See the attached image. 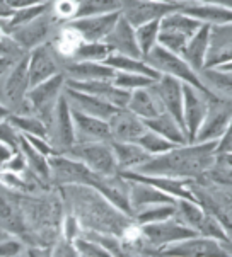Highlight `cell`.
<instances>
[{
    "mask_svg": "<svg viewBox=\"0 0 232 257\" xmlns=\"http://www.w3.org/2000/svg\"><path fill=\"white\" fill-rule=\"evenodd\" d=\"M215 145L217 142H188L176 145L164 154L152 155L133 171L178 179H200L215 164Z\"/></svg>",
    "mask_w": 232,
    "mask_h": 257,
    "instance_id": "cell-1",
    "label": "cell"
},
{
    "mask_svg": "<svg viewBox=\"0 0 232 257\" xmlns=\"http://www.w3.org/2000/svg\"><path fill=\"white\" fill-rule=\"evenodd\" d=\"M143 60H145L148 65H152L159 73L178 78L183 84L195 87V89H198L205 94H213V92H210L207 89V85L203 84V80L200 78V73L193 70V68L185 62V58H183L181 55L173 53V51L166 50L164 46L156 45L150 50V53Z\"/></svg>",
    "mask_w": 232,
    "mask_h": 257,
    "instance_id": "cell-2",
    "label": "cell"
},
{
    "mask_svg": "<svg viewBox=\"0 0 232 257\" xmlns=\"http://www.w3.org/2000/svg\"><path fill=\"white\" fill-rule=\"evenodd\" d=\"M63 90H65L63 72H58L56 75L50 77L48 80L41 82V84L34 85L28 90V97L26 99H28L29 111L34 116H38L48 128L51 126L56 102H58L60 95L63 94Z\"/></svg>",
    "mask_w": 232,
    "mask_h": 257,
    "instance_id": "cell-3",
    "label": "cell"
},
{
    "mask_svg": "<svg viewBox=\"0 0 232 257\" xmlns=\"http://www.w3.org/2000/svg\"><path fill=\"white\" fill-rule=\"evenodd\" d=\"M63 155L72 157L91 171L104 176H116L120 172L109 142H75Z\"/></svg>",
    "mask_w": 232,
    "mask_h": 257,
    "instance_id": "cell-4",
    "label": "cell"
},
{
    "mask_svg": "<svg viewBox=\"0 0 232 257\" xmlns=\"http://www.w3.org/2000/svg\"><path fill=\"white\" fill-rule=\"evenodd\" d=\"M7 78L4 82V97H6V106L14 114H26L31 112L28 106V90L31 89L28 75V55H23L17 62L12 63L6 73Z\"/></svg>",
    "mask_w": 232,
    "mask_h": 257,
    "instance_id": "cell-5",
    "label": "cell"
},
{
    "mask_svg": "<svg viewBox=\"0 0 232 257\" xmlns=\"http://www.w3.org/2000/svg\"><path fill=\"white\" fill-rule=\"evenodd\" d=\"M186 2L176 0H121L120 12L133 28L140 24L150 23L156 19H163L171 12L179 11Z\"/></svg>",
    "mask_w": 232,
    "mask_h": 257,
    "instance_id": "cell-6",
    "label": "cell"
},
{
    "mask_svg": "<svg viewBox=\"0 0 232 257\" xmlns=\"http://www.w3.org/2000/svg\"><path fill=\"white\" fill-rule=\"evenodd\" d=\"M140 226H142L143 238L152 247H157V249H163V247H168L171 243L186 240V238L198 235L196 230L188 226L186 223H183L176 215L171 216L168 220L156 221V223H148V225H140Z\"/></svg>",
    "mask_w": 232,
    "mask_h": 257,
    "instance_id": "cell-7",
    "label": "cell"
},
{
    "mask_svg": "<svg viewBox=\"0 0 232 257\" xmlns=\"http://www.w3.org/2000/svg\"><path fill=\"white\" fill-rule=\"evenodd\" d=\"M232 119V102L224 97L208 95V109L203 117L195 142H217Z\"/></svg>",
    "mask_w": 232,
    "mask_h": 257,
    "instance_id": "cell-8",
    "label": "cell"
},
{
    "mask_svg": "<svg viewBox=\"0 0 232 257\" xmlns=\"http://www.w3.org/2000/svg\"><path fill=\"white\" fill-rule=\"evenodd\" d=\"M208 95L195 87L183 84V123L188 142H195L203 117L208 109Z\"/></svg>",
    "mask_w": 232,
    "mask_h": 257,
    "instance_id": "cell-9",
    "label": "cell"
},
{
    "mask_svg": "<svg viewBox=\"0 0 232 257\" xmlns=\"http://www.w3.org/2000/svg\"><path fill=\"white\" fill-rule=\"evenodd\" d=\"M48 12L39 16L38 19L31 21V23L19 26V28H14V29H9L7 31L9 38H11L21 50L26 51V53L39 45H45V43H48V36L51 34L53 21H55L53 16L48 17Z\"/></svg>",
    "mask_w": 232,
    "mask_h": 257,
    "instance_id": "cell-10",
    "label": "cell"
},
{
    "mask_svg": "<svg viewBox=\"0 0 232 257\" xmlns=\"http://www.w3.org/2000/svg\"><path fill=\"white\" fill-rule=\"evenodd\" d=\"M163 255H181V257H225L229 255L224 245L215 238L208 237H190L186 240L171 243L168 247L159 249Z\"/></svg>",
    "mask_w": 232,
    "mask_h": 257,
    "instance_id": "cell-11",
    "label": "cell"
},
{
    "mask_svg": "<svg viewBox=\"0 0 232 257\" xmlns=\"http://www.w3.org/2000/svg\"><path fill=\"white\" fill-rule=\"evenodd\" d=\"M60 72L55 56V48L51 43H45L28 51V75L29 85L34 87Z\"/></svg>",
    "mask_w": 232,
    "mask_h": 257,
    "instance_id": "cell-12",
    "label": "cell"
},
{
    "mask_svg": "<svg viewBox=\"0 0 232 257\" xmlns=\"http://www.w3.org/2000/svg\"><path fill=\"white\" fill-rule=\"evenodd\" d=\"M150 89L154 90L157 99L163 104L164 111L169 112L185 130V123H183V82L163 73L157 80H154Z\"/></svg>",
    "mask_w": 232,
    "mask_h": 257,
    "instance_id": "cell-13",
    "label": "cell"
},
{
    "mask_svg": "<svg viewBox=\"0 0 232 257\" xmlns=\"http://www.w3.org/2000/svg\"><path fill=\"white\" fill-rule=\"evenodd\" d=\"M121 12H109V14L101 16H87V17H77V19L68 21L70 28H73L82 38V41H104L116 21L120 19Z\"/></svg>",
    "mask_w": 232,
    "mask_h": 257,
    "instance_id": "cell-14",
    "label": "cell"
},
{
    "mask_svg": "<svg viewBox=\"0 0 232 257\" xmlns=\"http://www.w3.org/2000/svg\"><path fill=\"white\" fill-rule=\"evenodd\" d=\"M109 133L111 140L116 142H137L142 133L147 130L143 119L135 116L126 107H118L111 116L108 117Z\"/></svg>",
    "mask_w": 232,
    "mask_h": 257,
    "instance_id": "cell-15",
    "label": "cell"
},
{
    "mask_svg": "<svg viewBox=\"0 0 232 257\" xmlns=\"http://www.w3.org/2000/svg\"><path fill=\"white\" fill-rule=\"evenodd\" d=\"M65 85L70 89L81 90V92L93 94L96 97H101L115 107H126L130 99L128 90H123L116 87L111 80H68L65 78Z\"/></svg>",
    "mask_w": 232,
    "mask_h": 257,
    "instance_id": "cell-16",
    "label": "cell"
},
{
    "mask_svg": "<svg viewBox=\"0 0 232 257\" xmlns=\"http://www.w3.org/2000/svg\"><path fill=\"white\" fill-rule=\"evenodd\" d=\"M55 128V142L60 145V154H65L70 147L75 145V128H73V119H72V106L67 97V94L60 95L58 102H56L55 112H53V121H51Z\"/></svg>",
    "mask_w": 232,
    "mask_h": 257,
    "instance_id": "cell-17",
    "label": "cell"
},
{
    "mask_svg": "<svg viewBox=\"0 0 232 257\" xmlns=\"http://www.w3.org/2000/svg\"><path fill=\"white\" fill-rule=\"evenodd\" d=\"M104 43L111 48L113 53L135 56V58H143L142 53H140L137 36H135V28L123 16H120V19L113 26L109 34L104 38Z\"/></svg>",
    "mask_w": 232,
    "mask_h": 257,
    "instance_id": "cell-18",
    "label": "cell"
},
{
    "mask_svg": "<svg viewBox=\"0 0 232 257\" xmlns=\"http://www.w3.org/2000/svg\"><path fill=\"white\" fill-rule=\"evenodd\" d=\"M72 119L77 142H111V133L106 119L86 114L72 107Z\"/></svg>",
    "mask_w": 232,
    "mask_h": 257,
    "instance_id": "cell-19",
    "label": "cell"
},
{
    "mask_svg": "<svg viewBox=\"0 0 232 257\" xmlns=\"http://www.w3.org/2000/svg\"><path fill=\"white\" fill-rule=\"evenodd\" d=\"M210 34H212V26L201 24L198 31L186 41V45L181 51V56L185 58V62L198 73L205 68V62H207L210 50Z\"/></svg>",
    "mask_w": 232,
    "mask_h": 257,
    "instance_id": "cell-20",
    "label": "cell"
},
{
    "mask_svg": "<svg viewBox=\"0 0 232 257\" xmlns=\"http://www.w3.org/2000/svg\"><path fill=\"white\" fill-rule=\"evenodd\" d=\"M179 11L198 19L201 24H210V26L232 24V9L227 6H220V4L186 2Z\"/></svg>",
    "mask_w": 232,
    "mask_h": 257,
    "instance_id": "cell-21",
    "label": "cell"
},
{
    "mask_svg": "<svg viewBox=\"0 0 232 257\" xmlns=\"http://www.w3.org/2000/svg\"><path fill=\"white\" fill-rule=\"evenodd\" d=\"M116 70L103 62L70 60L63 67V75L68 80H113Z\"/></svg>",
    "mask_w": 232,
    "mask_h": 257,
    "instance_id": "cell-22",
    "label": "cell"
},
{
    "mask_svg": "<svg viewBox=\"0 0 232 257\" xmlns=\"http://www.w3.org/2000/svg\"><path fill=\"white\" fill-rule=\"evenodd\" d=\"M65 94H67L70 106L72 107L86 112V114L101 117V119L108 121V117L118 109V107H115L113 104H109L108 101H104V99L96 97V95H93V94L70 89V87H67V85H65Z\"/></svg>",
    "mask_w": 232,
    "mask_h": 257,
    "instance_id": "cell-23",
    "label": "cell"
},
{
    "mask_svg": "<svg viewBox=\"0 0 232 257\" xmlns=\"http://www.w3.org/2000/svg\"><path fill=\"white\" fill-rule=\"evenodd\" d=\"M126 109H130L135 116H138L140 119L145 121L161 114L164 111V107L159 99H157V95L154 94V90L150 87H143V89H137L130 92Z\"/></svg>",
    "mask_w": 232,
    "mask_h": 257,
    "instance_id": "cell-24",
    "label": "cell"
},
{
    "mask_svg": "<svg viewBox=\"0 0 232 257\" xmlns=\"http://www.w3.org/2000/svg\"><path fill=\"white\" fill-rule=\"evenodd\" d=\"M109 145L113 148L116 164L120 171H133L145 164L152 155H148L137 142H116L111 140Z\"/></svg>",
    "mask_w": 232,
    "mask_h": 257,
    "instance_id": "cell-25",
    "label": "cell"
},
{
    "mask_svg": "<svg viewBox=\"0 0 232 257\" xmlns=\"http://www.w3.org/2000/svg\"><path fill=\"white\" fill-rule=\"evenodd\" d=\"M128 196H130V204H132L133 213L138 208L148 206V204L156 203H176L178 199L173 196L163 193L157 187L145 184V182L138 181H128Z\"/></svg>",
    "mask_w": 232,
    "mask_h": 257,
    "instance_id": "cell-26",
    "label": "cell"
},
{
    "mask_svg": "<svg viewBox=\"0 0 232 257\" xmlns=\"http://www.w3.org/2000/svg\"><path fill=\"white\" fill-rule=\"evenodd\" d=\"M145 126L152 132L159 133L161 137L168 138L169 142L176 143V145H183V143H188V137H186V132L183 130V126L174 119L169 112L163 111L161 114H157L150 119H145L143 121Z\"/></svg>",
    "mask_w": 232,
    "mask_h": 257,
    "instance_id": "cell-27",
    "label": "cell"
},
{
    "mask_svg": "<svg viewBox=\"0 0 232 257\" xmlns=\"http://www.w3.org/2000/svg\"><path fill=\"white\" fill-rule=\"evenodd\" d=\"M103 63L109 65L111 68H115L116 72H130V73H140L157 80L163 73H159L152 65H148L143 58H135V56H126L120 53H111L104 60Z\"/></svg>",
    "mask_w": 232,
    "mask_h": 257,
    "instance_id": "cell-28",
    "label": "cell"
},
{
    "mask_svg": "<svg viewBox=\"0 0 232 257\" xmlns=\"http://www.w3.org/2000/svg\"><path fill=\"white\" fill-rule=\"evenodd\" d=\"M200 78L210 92L232 102V73L217 67H208L200 72Z\"/></svg>",
    "mask_w": 232,
    "mask_h": 257,
    "instance_id": "cell-29",
    "label": "cell"
},
{
    "mask_svg": "<svg viewBox=\"0 0 232 257\" xmlns=\"http://www.w3.org/2000/svg\"><path fill=\"white\" fill-rule=\"evenodd\" d=\"M19 150H21V154L24 155L26 165L36 174L39 179H43V181L51 179L50 157H46V155H43L41 152H38L21 133H19Z\"/></svg>",
    "mask_w": 232,
    "mask_h": 257,
    "instance_id": "cell-30",
    "label": "cell"
},
{
    "mask_svg": "<svg viewBox=\"0 0 232 257\" xmlns=\"http://www.w3.org/2000/svg\"><path fill=\"white\" fill-rule=\"evenodd\" d=\"M201 26V23L195 17L185 14L181 11L171 12L166 17L161 19V29H166V31H174L179 33L186 38H191L193 34L198 31V28Z\"/></svg>",
    "mask_w": 232,
    "mask_h": 257,
    "instance_id": "cell-31",
    "label": "cell"
},
{
    "mask_svg": "<svg viewBox=\"0 0 232 257\" xmlns=\"http://www.w3.org/2000/svg\"><path fill=\"white\" fill-rule=\"evenodd\" d=\"M174 215H176V203H156L138 208L133 213V220L138 225H148L156 223V221L168 220Z\"/></svg>",
    "mask_w": 232,
    "mask_h": 257,
    "instance_id": "cell-32",
    "label": "cell"
},
{
    "mask_svg": "<svg viewBox=\"0 0 232 257\" xmlns=\"http://www.w3.org/2000/svg\"><path fill=\"white\" fill-rule=\"evenodd\" d=\"M7 119L11 121V124L21 135H36V137L48 138V130L50 128L38 116H34L33 112H26V114H14V112H11V116Z\"/></svg>",
    "mask_w": 232,
    "mask_h": 257,
    "instance_id": "cell-33",
    "label": "cell"
},
{
    "mask_svg": "<svg viewBox=\"0 0 232 257\" xmlns=\"http://www.w3.org/2000/svg\"><path fill=\"white\" fill-rule=\"evenodd\" d=\"M176 216L183 223L191 226L193 230L198 232L200 223L205 216V210L200 201L195 199H178L176 201Z\"/></svg>",
    "mask_w": 232,
    "mask_h": 257,
    "instance_id": "cell-34",
    "label": "cell"
},
{
    "mask_svg": "<svg viewBox=\"0 0 232 257\" xmlns=\"http://www.w3.org/2000/svg\"><path fill=\"white\" fill-rule=\"evenodd\" d=\"M53 2V0H51ZM51 2H45V4H38V6H31V7H24V9H17L14 11V14L11 16V19H7L6 23H0L6 29V33L9 29L19 28V26H24L31 21L38 19L39 16L46 14L48 11H51Z\"/></svg>",
    "mask_w": 232,
    "mask_h": 257,
    "instance_id": "cell-35",
    "label": "cell"
},
{
    "mask_svg": "<svg viewBox=\"0 0 232 257\" xmlns=\"http://www.w3.org/2000/svg\"><path fill=\"white\" fill-rule=\"evenodd\" d=\"M111 48L104 41H82L70 60H84V62H104L111 55Z\"/></svg>",
    "mask_w": 232,
    "mask_h": 257,
    "instance_id": "cell-36",
    "label": "cell"
},
{
    "mask_svg": "<svg viewBox=\"0 0 232 257\" xmlns=\"http://www.w3.org/2000/svg\"><path fill=\"white\" fill-rule=\"evenodd\" d=\"M161 33V19L150 21V23L140 24L135 28V36H137V43L140 48V53L145 58L150 53V50L157 45V39H159Z\"/></svg>",
    "mask_w": 232,
    "mask_h": 257,
    "instance_id": "cell-37",
    "label": "cell"
},
{
    "mask_svg": "<svg viewBox=\"0 0 232 257\" xmlns=\"http://www.w3.org/2000/svg\"><path fill=\"white\" fill-rule=\"evenodd\" d=\"M121 7V0H77V17L101 16L109 12H118Z\"/></svg>",
    "mask_w": 232,
    "mask_h": 257,
    "instance_id": "cell-38",
    "label": "cell"
},
{
    "mask_svg": "<svg viewBox=\"0 0 232 257\" xmlns=\"http://www.w3.org/2000/svg\"><path fill=\"white\" fill-rule=\"evenodd\" d=\"M200 179H205L208 182H212L213 186L222 187V189L232 193V165L215 160V164L208 169Z\"/></svg>",
    "mask_w": 232,
    "mask_h": 257,
    "instance_id": "cell-39",
    "label": "cell"
},
{
    "mask_svg": "<svg viewBox=\"0 0 232 257\" xmlns=\"http://www.w3.org/2000/svg\"><path fill=\"white\" fill-rule=\"evenodd\" d=\"M137 143L143 148V150L147 152L148 155H159V154H164V152L171 150L173 147H176V143L169 142L168 138L161 137L159 133L152 132V130H148V128L142 133V137L138 138Z\"/></svg>",
    "mask_w": 232,
    "mask_h": 257,
    "instance_id": "cell-40",
    "label": "cell"
},
{
    "mask_svg": "<svg viewBox=\"0 0 232 257\" xmlns=\"http://www.w3.org/2000/svg\"><path fill=\"white\" fill-rule=\"evenodd\" d=\"M81 43H82V38L79 36V33L73 28H70L68 24H65L55 41V51H58L62 56L70 60Z\"/></svg>",
    "mask_w": 232,
    "mask_h": 257,
    "instance_id": "cell-41",
    "label": "cell"
},
{
    "mask_svg": "<svg viewBox=\"0 0 232 257\" xmlns=\"http://www.w3.org/2000/svg\"><path fill=\"white\" fill-rule=\"evenodd\" d=\"M198 235L201 237H208V238H215L218 242H229V233L225 230V225L217 218L215 215L205 211V216L200 223Z\"/></svg>",
    "mask_w": 232,
    "mask_h": 257,
    "instance_id": "cell-42",
    "label": "cell"
},
{
    "mask_svg": "<svg viewBox=\"0 0 232 257\" xmlns=\"http://www.w3.org/2000/svg\"><path fill=\"white\" fill-rule=\"evenodd\" d=\"M113 84L123 90H137V89H143V87H150L154 84V78L140 75V73H130V72H116L115 77H113Z\"/></svg>",
    "mask_w": 232,
    "mask_h": 257,
    "instance_id": "cell-43",
    "label": "cell"
},
{
    "mask_svg": "<svg viewBox=\"0 0 232 257\" xmlns=\"http://www.w3.org/2000/svg\"><path fill=\"white\" fill-rule=\"evenodd\" d=\"M73 245H75V250L79 255H84V257H109L111 254L101 245L99 242H96L94 238L91 237H79L73 240Z\"/></svg>",
    "mask_w": 232,
    "mask_h": 257,
    "instance_id": "cell-44",
    "label": "cell"
},
{
    "mask_svg": "<svg viewBox=\"0 0 232 257\" xmlns=\"http://www.w3.org/2000/svg\"><path fill=\"white\" fill-rule=\"evenodd\" d=\"M51 11H53V17L56 21H68L75 19L77 14V0H55L51 2Z\"/></svg>",
    "mask_w": 232,
    "mask_h": 257,
    "instance_id": "cell-45",
    "label": "cell"
},
{
    "mask_svg": "<svg viewBox=\"0 0 232 257\" xmlns=\"http://www.w3.org/2000/svg\"><path fill=\"white\" fill-rule=\"evenodd\" d=\"M0 142L14 150H19V132L11 124L9 119L0 121Z\"/></svg>",
    "mask_w": 232,
    "mask_h": 257,
    "instance_id": "cell-46",
    "label": "cell"
},
{
    "mask_svg": "<svg viewBox=\"0 0 232 257\" xmlns=\"http://www.w3.org/2000/svg\"><path fill=\"white\" fill-rule=\"evenodd\" d=\"M23 137L28 140L31 145L36 148L38 152H41L43 155L46 157H53V155H58V148H56L53 143L48 142V138H43V137H36V135H23Z\"/></svg>",
    "mask_w": 232,
    "mask_h": 257,
    "instance_id": "cell-47",
    "label": "cell"
},
{
    "mask_svg": "<svg viewBox=\"0 0 232 257\" xmlns=\"http://www.w3.org/2000/svg\"><path fill=\"white\" fill-rule=\"evenodd\" d=\"M215 152H217V155H230L232 154V119H230V123L227 124V128H225V132L222 133V137L217 140Z\"/></svg>",
    "mask_w": 232,
    "mask_h": 257,
    "instance_id": "cell-48",
    "label": "cell"
},
{
    "mask_svg": "<svg viewBox=\"0 0 232 257\" xmlns=\"http://www.w3.org/2000/svg\"><path fill=\"white\" fill-rule=\"evenodd\" d=\"M23 252V243L14 238L0 240V257H16Z\"/></svg>",
    "mask_w": 232,
    "mask_h": 257,
    "instance_id": "cell-49",
    "label": "cell"
},
{
    "mask_svg": "<svg viewBox=\"0 0 232 257\" xmlns=\"http://www.w3.org/2000/svg\"><path fill=\"white\" fill-rule=\"evenodd\" d=\"M63 230H65V240H68V242L75 240L79 235H81V223H79L77 216L68 215L67 218H65Z\"/></svg>",
    "mask_w": 232,
    "mask_h": 257,
    "instance_id": "cell-50",
    "label": "cell"
},
{
    "mask_svg": "<svg viewBox=\"0 0 232 257\" xmlns=\"http://www.w3.org/2000/svg\"><path fill=\"white\" fill-rule=\"evenodd\" d=\"M0 223L9 230H14L16 225H17L14 211H12L11 206H9L6 201H2V199H0Z\"/></svg>",
    "mask_w": 232,
    "mask_h": 257,
    "instance_id": "cell-51",
    "label": "cell"
},
{
    "mask_svg": "<svg viewBox=\"0 0 232 257\" xmlns=\"http://www.w3.org/2000/svg\"><path fill=\"white\" fill-rule=\"evenodd\" d=\"M9 4V7L14 9H24V7H31V6H38V4H45V2H51V0H6Z\"/></svg>",
    "mask_w": 232,
    "mask_h": 257,
    "instance_id": "cell-52",
    "label": "cell"
},
{
    "mask_svg": "<svg viewBox=\"0 0 232 257\" xmlns=\"http://www.w3.org/2000/svg\"><path fill=\"white\" fill-rule=\"evenodd\" d=\"M16 152L17 150H14V148H11L9 145H6V143L0 142V171H2L4 165L12 159V155H14Z\"/></svg>",
    "mask_w": 232,
    "mask_h": 257,
    "instance_id": "cell-53",
    "label": "cell"
},
{
    "mask_svg": "<svg viewBox=\"0 0 232 257\" xmlns=\"http://www.w3.org/2000/svg\"><path fill=\"white\" fill-rule=\"evenodd\" d=\"M51 254H53V255H79L77 250H75V245H73V242H68V240H65V245L56 247Z\"/></svg>",
    "mask_w": 232,
    "mask_h": 257,
    "instance_id": "cell-54",
    "label": "cell"
},
{
    "mask_svg": "<svg viewBox=\"0 0 232 257\" xmlns=\"http://www.w3.org/2000/svg\"><path fill=\"white\" fill-rule=\"evenodd\" d=\"M14 63V56H6V55H0V77L6 75L9 72V68L12 67Z\"/></svg>",
    "mask_w": 232,
    "mask_h": 257,
    "instance_id": "cell-55",
    "label": "cell"
},
{
    "mask_svg": "<svg viewBox=\"0 0 232 257\" xmlns=\"http://www.w3.org/2000/svg\"><path fill=\"white\" fill-rule=\"evenodd\" d=\"M176 2H207V4H220L232 9V0H176Z\"/></svg>",
    "mask_w": 232,
    "mask_h": 257,
    "instance_id": "cell-56",
    "label": "cell"
},
{
    "mask_svg": "<svg viewBox=\"0 0 232 257\" xmlns=\"http://www.w3.org/2000/svg\"><path fill=\"white\" fill-rule=\"evenodd\" d=\"M9 116H11V109H9V107L4 102H0V121L7 119Z\"/></svg>",
    "mask_w": 232,
    "mask_h": 257,
    "instance_id": "cell-57",
    "label": "cell"
},
{
    "mask_svg": "<svg viewBox=\"0 0 232 257\" xmlns=\"http://www.w3.org/2000/svg\"><path fill=\"white\" fill-rule=\"evenodd\" d=\"M217 68H220V70H225V72H230L232 73V60H230V62L222 63V65H217Z\"/></svg>",
    "mask_w": 232,
    "mask_h": 257,
    "instance_id": "cell-58",
    "label": "cell"
},
{
    "mask_svg": "<svg viewBox=\"0 0 232 257\" xmlns=\"http://www.w3.org/2000/svg\"><path fill=\"white\" fill-rule=\"evenodd\" d=\"M217 160H220V162H225L232 165V154L230 155H217Z\"/></svg>",
    "mask_w": 232,
    "mask_h": 257,
    "instance_id": "cell-59",
    "label": "cell"
}]
</instances>
